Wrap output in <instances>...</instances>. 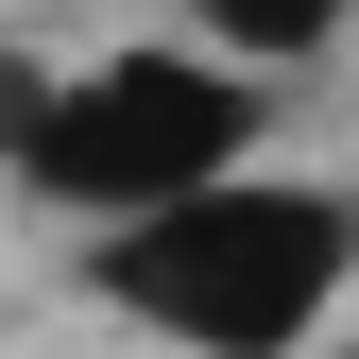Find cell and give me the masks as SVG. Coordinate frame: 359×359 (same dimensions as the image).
I'll use <instances>...</instances> for the list:
<instances>
[{"label":"cell","instance_id":"obj_1","mask_svg":"<svg viewBox=\"0 0 359 359\" xmlns=\"http://www.w3.org/2000/svg\"><path fill=\"white\" fill-rule=\"evenodd\" d=\"M342 274H359V205L308 171H222L189 205L103 222V257H86V291L171 359H308Z\"/></svg>","mask_w":359,"mask_h":359},{"label":"cell","instance_id":"obj_2","mask_svg":"<svg viewBox=\"0 0 359 359\" xmlns=\"http://www.w3.org/2000/svg\"><path fill=\"white\" fill-rule=\"evenodd\" d=\"M257 120H274V86L222 69L205 34L189 52H103V69H0V171L69 222H137V205L257 171Z\"/></svg>","mask_w":359,"mask_h":359},{"label":"cell","instance_id":"obj_3","mask_svg":"<svg viewBox=\"0 0 359 359\" xmlns=\"http://www.w3.org/2000/svg\"><path fill=\"white\" fill-rule=\"evenodd\" d=\"M342 18H359V0H189V34H205L222 69H257V86L325 69V52H342Z\"/></svg>","mask_w":359,"mask_h":359},{"label":"cell","instance_id":"obj_4","mask_svg":"<svg viewBox=\"0 0 359 359\" xmlns=\"http://www.w3.org/2000/svg\"><path fill=\"white\" fill-rule=\"evenodd\" d=\"M325 359H359V342H325Z\"/></svg>","mask_w":359,"mask_h":359}]
</instances>
